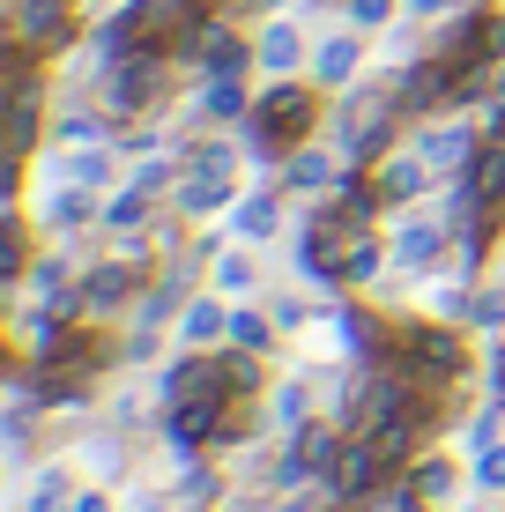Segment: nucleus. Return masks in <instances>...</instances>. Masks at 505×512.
<instances>
[{
    "instance_id": "cd10ccee",
    "label": "nucleus",
    "mask_w": 505,
    "mask_h": 512,
    "mask_svg": "<svg viewBox=\"0 0 505 512\" xmlns=\"http://www.w3.org/2000/svg\"><path fill=\"white\" fill-rule=\"evenodd\" d=\"M67 179H75V186H104V179H112V164H104V156H75Z\"/></svg>"
},
{
    "instance_id": "5701e85b",
    "label": "nucleus",
    "mask_w": 505,
    "mask_h": 512,
    "mask_svg": "<svg viewBox=\"0 0 505 512\" xmlns=\"http://www.w3.org/2000/svg\"><path fill=\"white\" fill-rule=\"evenodd\" d=\"M30 512H75V498H67V483H60V475H45V483H38Z\"/></svg>"
},
{
    "instance_id": "f257e3e1",
    "label": "nucleus",
    "mask_w": 505,
    "mask_h": 512,
    "mask_svg": "<svg viewBox=\"0 0 505 512\" xmlns=\"http://www.w3.org/2000/svg\"><path fill=\"white\" fill-rule=\"evenodd\" d=\"M305 127H312V97L298 90V82H275V90L246 112L253 156H275V149H290V141H305Z\"/></svg>"
},
{
    "instance_id": "f03ea898",
    "label": "nucleus",
    "mask_w": 505,
    "mask_h": 512,
    "mask_svg": "<svg viewBox=\"0 0 505 512\" xmlns=\"http://www.w3.org/2000/svg\"><path fill=\"white\" fill-rule=\"evenodd\" d=\"M156 90H164V52H127V60H104V104H112L119 119H134Z\"/></svg>"
},
{
    "instance_id": "4be33fe9",
    "label": "nucleus",
    "mask_w": 505,
    "mask_h": 512,
    "mask_svg": "<svg viewBox=\"0 0 505 512\" xmlns=\"http://www.w3.org/2000/svg\"><path fill=\"white\" fill-rule=\"evenodd\" d=\"M216 282H223V290H238V297H246V290H253V260L223 253V260H216Z\"/></svg>"
},
{
    "instance_id": "b1692460",
    "label": "nucleus",
    "mask_w": 505,
    "mask_h": 512,
    "mask_svg": "<svg viewBox=\"0 0 505 512\" xmlns=\"http://www.w3.org/2000/svg\"><path fill=\"white\" fill-rule=\"evenodd\" d=\"M476 483L483 490H505V446H483L476 453Z\"/></svg>"
},
{
    "instance_id": "7c9ffc66",
    "label": "nucleus",
    "mask_w": 505,
    "mask_h": 512,
    "mask_svg": "<svg viewBox=\"0 0 505 512\" xmlns=\"http://www.w3.org/2000/svg\"><path fill=\"white\" fill-rule=\"evenodd\" d=\"M409 8H416V15H446L454 0H409Z\"/></svg>"
},
{
    "instance_id": "4468645a",
    "label": "nucleus",
    "mask_w": 505,
    "mask_h": 512,
    "mask_svg": "<svg viewBox=\"0 0 505 512\" xmlns=\"http://www.w3.org/2000/svg\"><path fill=\"white\" fill-rule=\"evenodd\" d=\"M208 112H216V119H246L253 112V97H246V82H238V75H208Z\"/></svg>"
},
{
    "instance_id": "39448f33",
    "label": "nucleus",
    "mask_w": 505,
    "mask_h": 512,
    "mask_svg": "<svg viewBox=\"0 0 505 512\" xmlns=\"http://www.w3.org/2000/svg\"><path fill=\"white\" fill-rule=\"evenodd\" d=\"M402 357H409V372L424 364L431 379H454V372H461V342H454L446 327H409V334H402Z\"/></svg>"
},
{
    "instance_id": "aec40b11",
    "label": "nucleus",
    "mask_w": 505,
    "mask_h": 512,
    "mask_svg": "<svg viewBox=\"0 0 505 512\" xmlns=\"http://www.w3.org/2000/svg\"><path fill=\"white\" fill-rule=\"evenodd\" d=\"M305 409H312L305 386H283V394H275V423H290V431H305V423H312Z\"/></svg>"
},
{
    "instance_id": "20e7f679",
    "label": "nucleus",
    "mask_w": 505,
    "mask_h": 512,
    "mask_svg": "<svg viewBox=\"0 0 505 512\" xmlns=\"http://www.w3.org/2000/svg\"><path fill=\"white\" fill-rule=\"evenodd\" d=\"M75 30L67 0H15V45H60Z\"/></svg>"
},
{
    "instance_id": "9b49d317",
    "label": "nucleus",
    "mask_w": 505,
    "mask_h": 512,
    "mask_svg": "<svg viewBox=\"0 0 505 512\" xmlns=\"http://www.w3.org/2000/svg\"><path fill=\"white\" fill-rule=\"evenodd\" d=\"M439 253H446L439 223H402V238H394V260H402V268H431Z\"/></svg>"
},
{
    "instance_id": "a878e982",
    "label": "nucleus",
    "mask_w": 505,
    "mask_h": 512,
    "mask_svg": "<svg viewBox=\"0 0 505 512\" xmlns=\"http://www.w3.org/2000/svg\"><path fill=\"white\" fill-rule=\"evenodd\" d=\"M416 490H424V498H446V490H454V468H446V461H424V468H416Z\"/></svg>"
},
{
    "instance_id": "1a4fd4ad",
    "label": "nucleus",
    "mask_w": 505,
    "mask_h": 512,
    "mask_svg": "<svg viewBox=\"0 0 505 512\" xmlns=\"http://www.w3.org/2000/svg\"><path fill=\"white\" fill-rule=\"evenodd\" d=\"M424 186H431L424 149H394L387 164H379V193H387V201H409V193H424Z\"/></svg>"
},
{
    "instance_id": "6e6552de",
    "label": "nucleus",
    "mask_w": 505,
    "mask_h": 512,
    "mask_svg": "<svg viewBox=\"0 0 505 512\" xmlns=\"http://www.w3.org/2000/svg\"><path fill=\"white\" fill-rule=\"evenodd\" d=\"M75 297H82V312H97V320H104V312H119L134 297V260H127V268H119V260H112V268H97Z\"/></svg>"
},
{
    "instance_id": "c756f323",
    "label": "nucleus",
    "mask_w": 505,
    "mask_h": 512,
    "mask_svg": "<svg viewBox=\"0 0 505 512\" xmlns=\"http://www.w3.org/2000/svg\"><path fill=\"white\" fill-rule=\"evenodd\" d=\"M387 512H424V505H416V483H409V490H402V498H394Z\"/></svg>"
},
{
    "instance_id": "dca6fc26",
    "label": "nucleus",
    "mask_w": 505,
    "mask_h": 512,
    "mask_svg": "<svg viewBox=\"0 0 505 512\" xmlns=\"http://www.w3.org/2000/svg\"><path fill=\"white\" fill-rule=\"evenodd\" d=\"M179 334H186V342H216V334H231V312H223L216 297H201V305H186Z\"/></svg>"
},
{
    "instance_id": "9d476101",
    "label": "nucleus",
    "mask_w": 505,
    "mask_h": 512,
    "mask_svg": "<svg viewBox=\"0 0 505 512\" xmlns=\"http://www.w3.org/2000/svg\"><path fill=\"white\" fill-rule=\"evenodd\" d=\"M416 149H424V164H431V171L476 164V134H468V127H439V134H424V141H416Z\"/></svg>"
},
{
    "instance_id": "a211bd4d",
    "label": "nucleus",
    "mask_w": 505,
    "mask_h": 512,
    "mask_svg": "<svg viewBox=\"0 0 505 512\" xmlns=\"http://www.w3.org/2000/svg\"><path fill=\"white\" fill-rule=\"evenodd\" d=\"M268 320H260V312H231V349H246V357H260V349H268Z\"/></svg>"
},
{
    "instance_id": "2eb2a0df",
    "label": "nucleus",
    "mask_w": 505,
    "mask_h": 512,
    "mask_svg": "<svg viewBox=\"0 0 505 512\" xmlns=\"http://www.w3.org/2000/svg\"><path fill=\"white\" fill-rule=\"evenodd\" d=\"M290 186H305V193L335 186V156L327 149H290Z\"/></svg>"
},
{
    "instance_id": "f3484780",
    "label": "nucleus",
    "mask_w": 505,
    "mask_h": 512,
    "mask_svg": "<svg viewBox=\"0 0 505 512\" xmlns=\"http://www.w3.org/2000/svg\"><path fill=\"white\" fill-rule=\"evenodd\" d=\"M260 67H268V75H290V67H298V30H290V23H268V38H260Z\"/></svg>"
},
{
    "instance_id": "412c9836",
    "label": "nucleus",
    "mask_w": 505,
    "mask_h": 512,
    "mask_svg": "<svg viewBox=\"0 0 505 512\" xmlns=\"http://www.w3.org/2000/svg\"><path fill=\"white\" fill-rule=\"evenodd\" d=\"M52 223H82L90 216V186H67V193H52V208H45Z\"/></svg>"
},
{
    "instance_id": "423d86ee",
    "label": "nucleus",
    "mask_w": 505,
    "mask_h": 512,
    "mask_svg": "<svg viewBox=\"0 0 505 512\" xmlns=\"http://www.w3.org/2000/svg\"><path fill=\"white\" fill-rule=\"evenodd\" d=\"M186 60H194L201 75H238V67H246V45H238L231 23H201L194 45H186Z\"/></svg>"
},
{
    "instance_id": "473e14b6",
    "label": "nucleus",
    "mask_w": 505,
    "mask_h": 512,
    "mask_svg": "<svg viewBox=\"0 0 505 512\" xmlns=\"http://www.w3.org/2000/svg\"><path fill=\"white\" fill-rule=\"evenodd\" d=\"M142 512H171V505H164V498H149V505H142Z\"/></svg>"
},
{
    "instance_id": "ddd939ff",
    "label": "nucleus",
    "mask_w": 505,
    "mask_h": 512,
    "mask_svg": "<svg viewBox=\"0 0 505 512\" xmlns=\"http://www.w3.org/2000/svg\"><path fill=\"white\" fill-rule=\"evenodd\" d=\"M275 223H283L275 193H246V201H238V238H275Z\"/></svg>"
},
{
    "instance_id": "c85d7f7f",
    "label": "nucleus",
    "mask_w": 505,
    "mask_h": 512,
    "mask_svg": "<svg viewBox=\"0 0 505 512\" xmlns=\"http://www.w3.org/2000/svg\"><path fill=\"white\" fill-rule=\"evenodd\" d=\"M498 416H505V401H498V409H483L476 423H468V446H476V453H483V446H498Z\"/></svg>"
},
{
    "instance_id": "bb28decb",
    "label": "nucleus",
    "mask_w": 505,
    "mask_h": 512,
    "mask_svg": "<svg viewBox=\"0 0 505 512\" xmlns=\"http://www.w3.org/2000/svg\"><path fill=\"white\" fill-rule=\"evenodd\" d=\"M97 134H104L97 112H67V119H60V141H97Z\"/></svg>"
},
{
    "instance_id": "6ab92c4d",
    "label": "nucleus",
    "mask_w": 505,
    "mask_h": 512,
    "mask_svg": "<svg viewBox=\"0 0 505 512\" xmlns=\"http://www.w3.org/2000/svg\"><path fill=\"white\" fill-rule=\"evenodd\" d=\"M142 216H149V193H142V186H127L119 201H104V223H112V231H134Z\"/></svg>"
},
{
    "instance_id": "f8f14e48",
    "label": "nucleus",
    "mask_w": 505,
    "mask_h": 512,
    "mask_svg": "<svg viewBox=\"0 0 505 512\" xmlns=\"http://www.w3.org/2000/svg\"><path fill=\"white\" fill-rule=\"evenodd\" d=\"M357 60H364V45L350 38V30H342V38H327L320 52H312V75H320V82H350V75H357Z\"/></svg>"
},
{
    "instance_id": "393cba45",
    "label": "nucleus",
    "mask_w": 505,
    "mask_h": 512,
    "mask_svg": "<svg viewBox=\"0 0 505 512\" xmlns=\"http://www.w3.org/2000/svg\"><path fill=\"white\" fill-rule=\"evenodd\" d=\"M342 8H350V23H357V30H379V23L394 15V0H342Z\"/></svg>"
},
{
    "instance_id": "2f4dec72",
    "label": "nucleus",
    "mask_w": 505,
    "mask_h": 512,
    "mask_svg": "<svg viewBox=\"0 0 505 512\" xmlns=\"http://www.w3.org/2000/svg\"><path fill=\"white\" fill-rule=\"evenodd\" d=\"M75 512H104V498H75Z\"/></svg>"
},
{
    "instance_id": "7ed1b4c3",
    "label": "nucleus",
    "mask_w": 505,
    "mask_h": 512,
    "mask_svg": "<svg viewBox=\"0 0 505 512\" xmlns=\"http://www.w3.org/2000/svg\"><path fill=\"white\" fill-rule=\"evenodd\" d=\"M379 475H387L379 446H372L364 431H350V438H342V461H335V475H327V490H335V498H364V490H372Z\"/></svg>"
},
{
    "instance_id": "0eeeda50",
    "label": "nucleus",
    "mask_w": 505,
    "mask_h": 512,
    "mask_svg": "<svg viewBox=\"0 0 505 512\" xmlns=\"http://www.w3.org/2000/svg\"><path fill=\"white\" fill-rule=\"evenodd\" d=\"M231 201V171H216V164H186L179 171V208L186 216H208V208H223Z\"/></svg>"
},
{
    "instance_id": "72a5a7b5",
    "label": "nucleus",
    "mask_w": 505,
    "mask_h": 512,
    "mask_svg": "<svg viewBox=\"0 0 505 512\" xmlns=\"http://www.w3.org/2000/svg\"><path fill=\"white\" fill-rule=\"evenodd\" d=\"M275 512H312V505H275Z\"/></svg>"
}]
</instances>
